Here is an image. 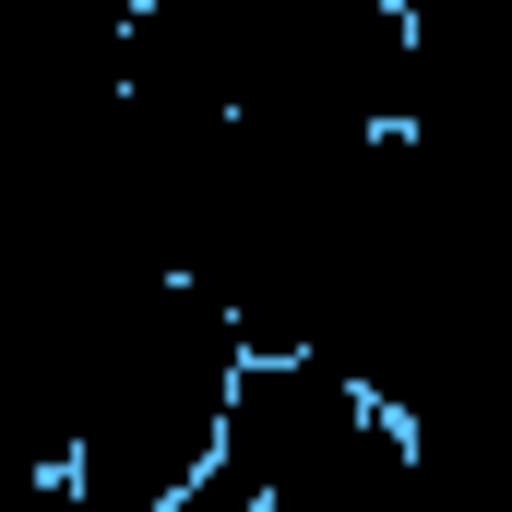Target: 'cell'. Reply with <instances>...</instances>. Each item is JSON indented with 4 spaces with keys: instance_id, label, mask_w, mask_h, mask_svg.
Wrapping results in <instances>:
<instances>
[{
    "instance_id": "cell-1",
    "label": "cell",
    "mask_w": 512,
    "mask_h": 512,
    "mask_svg": "<svg viewBox=\"0 0 512 512\" xmlns=\"http://www.w3.org/2000/svg\"><path fill=\"white\" fill-rule=\"evenodd\" d=\"M84 12H108V24H131V12H143V0H84Z\"/></svg>"
}]
</instances>
